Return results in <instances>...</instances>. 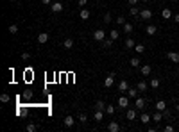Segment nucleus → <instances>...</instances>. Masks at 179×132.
<instances>
[{"label":"nucleus","mask_w":179,"mask_h":132,"mask_svg":"<svg viewBox=\"0 0 179 132\" xmlns=\"http://www.w3.org/2000/svg\"><path fill=\"white\" fill-rule=\"evenodd\" d=\"M118 107H120V109H127L129 107V96L122 95L120 98H118Z\"/></svg>","instance_id":"nucleus-1"},{"label":"nucleus","mask_w":179,"mask_h":132,"mask_svg":"<svg viewBox=\"0 0 179 132\" xmlns=\"http://www.w3.org/2000/svg\"><path fill=\"white\" fill-rule=\"evenodd\" d=\"M152 18V11L150 9H142L140 15H138V20H150Z\"/></svg>","instance_id":"nucleus-2"},{"label":"nucleus","mask_w":179,"mask_h":132,"mask_svg":"<svg viewBox=\"0 0 179 132\" xmlns=\"http://www.w3.org/2000/svg\"><path fill=\"white\" fill-rule=\"evenodd\" d=\"M93 39H95V41H104V39H106V32L102 29H97L93 32Z\"/></svg>","instance_id":"nucleus-3"},{"label":"nucleus","mask_w":179,"mask_h":132,"mask_svg":"<svg viewBox=\"0 0 179 132\" xmlns=\"http://www.w3.org/2000/svg\"><path fill=\"white\" fill-rule=\"evenodd\" d=\"M134 107H136V111H143L145 109V100L140 96H136L134 98Z\"/></svg>","instance_id":"nucleus-4"},{"label":"nucleus","mask_w":179,"mask_h":132,"mask_svg":"<svg viewBox=\"0 0 179 132\" xmlns=\"http://www.w3.org/2000/svg\"><path fill=\"white\" fill-rule=\"evenodd\" d=\"M50 9H52V13H61V11L65 9V5H63L61 2H52V4H50Z\"/></svg>","instance_id":"nucleus-5"},{"label":"nucleus","mask_w":179,"mask_h":132,"mask_svg":"<svg viewBox=\"0 0 179 132\" xmlns=\"http://www.w3.org/2000/svg\"><path fill=\"white\" fill-rule=\"evenodd\" d=\"M113 82H115V73L111 71V73L104 79V86H106V88H111V86H113Z\"/></svg>","instance_id":"nucleus-6"},{"label":"nucleus","mask_w":179,"mask_h":132,"mask_svg":"<svg viewBox=\"0 0 179 132\" xmlns=\"http://www.w3.org/2000/svg\"><path fill=\"white\" fill-rule=\"evenodd\" d=\"M150 71H152L150 64H143V66H140V73H142L143 77H149V75H150Z\"/></svg>","instance_id":"nucleus-7"},{"label":"nucleus","mask_w":179,"mask_h":132,"mask_svg":"<svg viewBox=\"0 0 179 132\" xmlns=\"http://www.w3.org/2000/svg\"><path fill=\"white\" fill-rule=\"evenodd\" d=\"M127 89H129V82H127V81H120V82H118V91L127 93Z\"/></svg>","instance_id":"nucleus-8"},{"label":"nucleus","mask_w":179,"mask_h":132,"mask_svg":"<svg viewBox=\"0 0 179 132\" xmlns=\"http://www.w3.org/2000/svg\"><path fill=\"white\" fill-rule=\"evenodd\" d=\"M167 57H168V61H172V63H179V52H168Z\"/></svg>","instance_id":"nucleus-9"},{"label":"nucleus","mask_w":179,"mask_h":132,"mask_svg":"<svg viewBox=\"0 0 179 132\" xmlns=\"http://www.w3.org/2000/svg\"><path fill=\"white\" fill-rule=\"evenodd\" d=\"M79 16H81V20H83V22H86V20H90V16H91V13L88 11V9H81V13H79Z\"/></svg>","instance_id":"nucleus-10"},{"label":"nucleus","mask_w":179,"mask_h":132,"mask_svg":"<svg viewBox=\"0 0 179 132\" xmlns=\"http://www.w3.org/2000/svg\"><path fill=\"white\" fill-rule=\"evenodd\" d=\"M120 129H122V127H120L116 121H109V125H108V130H109V132H118Z\"/></svg>","instance_id":"nucleus-11"},{"label":"nucleus","mask_w":179,"mask_h":132,"mask_svg":"<svg viewBox=\"0 0 179 132\" xmlns=\"http://www.w3.org/2000/svg\"><path fill=\"white\" fill-rule=\"evenodd\" d=\"M47 41H49V34H47V32H41V34H38V43H39V45H45Z\"/></svg>","instance_id":"nucleus-12"},{"label":"nucleus","mask_w":179,"mask_h":132,"mask_svg":"<svg viewBox=\"0 0 179 132\" xmlns=\"http://www.w3.org/2000/svg\"><path fill=\"white\" fill-rule=\"evenodd\" d=\"M63 123H65V127H74V123H75V120L72 118L70 114L68 116H65V120H63Z\"/></svg>","instance_id":"nucleus-13"},{"label":"nucleus","mask_w":179,"mask_h":132,"mask_svg":"<svg viewBox=\"0 0 179 132\" xmlns=\"http://www.w3.org/2000/svg\"><path fill=\"white\" fill-rule=\"evenodd\" d=\"M160 84H161V82H160V79H156V77H152V79H150V82H149V86H150L152 89H158V88H160Z\"/></svg>","instance_id":"nucleus-14"},{"label":"nucleus","mask_w":179,"mask_h":132,"mask_svg":"<svg viewBox=\"0 0 179 132\" xmlns=\"http://www.w3.org/2000/svg\"><path fill=\"white\" fill-rule=\"evenodd\" d=\"M122 27H124V32H125V34H131V32L134 30V25H132V23H127V22H125Z\"/></svg>","instance_id":"nucleus-15"},{"label":"nucleus","mask_w":179,"mask_h":132,"mask_svg":"<svg viewBox=\"0 0 179 132\" xmlns=\"http://www.w3.org/2000/svg\"><path fill=\"white\" fill-rule=\"evenodd\" d=\"M125 118H127V120H136V109H127Z\"/></svg>","instance_id":"nucleus-16"},{"label":"nucleus","mask_w":179,"mask_h":132,"mask_svg":"<svg viewBox=\"0 0 179 132\" xmlns=\"http://www.w3.org/2000/svg\"><path fill=\"white\" fill-rule=\"evenodd\" d=\"M145 32H147V36H154L156 32H158V29H156V25H147Z\"/></svg>","instance_id":"nucleus-17"},{"label":"nucleus","mask_w":179,"mask_h":132,"mask_svg":"<svg viewBox=\"0 0 179 132\" xmlns=\"http://www.w3.org/2000/svg\"><path fill=\"white\" fill-rule=\"evenodd\" d=\"M156 109L163 113V111L167 109V102H165V100H158V102H156Z\"/></svg>","instance_id":"nucleus-18"},{"label":"nucleus","mask_w":179,"mask_h":132,"mask_svg":"<svg viewBox=\"0 0 179 132\" xmlns=\"http://www.w3.org/2000/svg\"><path fill=\"white\" fill-rule=\"evenodd\" d=\"M161 16H163L165 20H172V18H174V15H172L170 9H163V11H161Z\"/></svg>","instance_id":"nucleus-19"},{"label":"nucleus","mask_w":179,"mask_h":132,"mask_svg":"<svg viewBox=\"0 0 179 132\" xmlns=\"http://www.w3.org/2000/svg\"><path fill=\"white\" fill-rule=\"evenodd\" d=\"M136 88H138V91H140V93H142V91H147L149 84L145 82V81H140V82H138V86H136Z\"/></svg>","instance_id":"nucleus-20"},{"label":"nucleus","mask_w":179,"mask_h":132,"mask_svg":"<svg viewBox=\"0 0 179 132\" xmlns=\"http://www.w3.org/2000/svg\"><path fill=\"white\" fill-rule=\"evenodd\" d=\"M127 96L129 98H136L138 96V88H129L127 89Z\"/></svg>","instance_id":"nucleus-21"},{"label":"nucleus","mask_w":179,"mask_h":132,"mask_svg":"<svg viewBox=\"0 0 179 132\" xmlns=\"http://www.w3.org/2000/svg\"><path fill=\"white\" fill-rule=\"evenodd\" d=\"M63 47L66 48V50H70L72 47H74V39H70V38H66L65 41H63Z\"/></svg>","instance_id":"nucleus-22"},{"label":"nucleus","mask_w":179,"mask_h":132,"mask_svg":"<svg viewBox=\"0 0 179 132\" xmlns=\"http://www.w3.org/2000/svg\"><path fill=\"white\" fill-rule=\"evenodd\" d=\"M129 64L132 66V68H140V57H132L129 61Z\"/></svg>","instance_id":"nucleus-23"},{"label":"nucleus","mask_w":179,"mask_h":132,"mask_svg":"<svg viewBox=\"0 0 179 132\" xmlns=\"http://www.w3.org/2000/svg\"><path fill=\"white\" fill-rule=\"evenodd\" d=\"M150 120H152V118H150L147 113H142V114H140V121H142V123H149Z\"/></svg>","instance_id":"nucleus-24"},{"label":"nucleus","mask_w":179,"mask_h":132,"mask_svg":"<svg viewBox=\"0 0 179 132\" xmlns=\"http://www.w3.org/2000/svg\"><path fill=\"white\" fill-rule=\"evenodd\" d=\"M132 50H134L136 54H143V52H145V47H143L142 43H138V45H134V48H132Z\"/></svg>","instance_id":"nucleus-25"},{"label":"nucleus","mask_w":179,"mask_h":132,"mask_svg":"<svg viewBox=\"0 0 179 132\" xmlns=\"http://www.w3.org/2000/svg\"><path fill=\"white\" fill-rule=\"evenodd\" d=\"M102 118H104V111L95 109V120H97V121H102Z\"/></svg>","instance_id":"nucleus-26"},{"label":"nucleus","mask_w":179,"mask_h":132,"mask_svg":"<svg viewBox=\"0 0 179 132\" xmlns=\"http://www.w3.org/2000/svg\"><path fill=\"white\" fill-rule=\"evenodd\" d=\"M129 13H131V15H132V16H138V15H140V9H138V7H136V5H131V9H129Z\"/></svg>","instance_id":"nucleus-27"},{"label":"nucleus","mask_w":179,"mask_h":132,"mask_svg":"<svg viewBox=\"0 0 179 132\" xmlns=\"http://www.w3.org/2000/svg\"><path fill=\"white\" fill-rule=\"evenodd\" d=\"M111 43H113V39H104V41H102V48H111Z\"/></svg>","instance_id":"nucleus-28"},{"label":"nucleus","mask_w":179,"mask_h":132,"mask_svg":"<svg viewBox=\"0 0 179 132\" xmlns=\"http://www.w3.org/2000/svg\"><path fill=\"white\" fill-rule=\"evenodd\" d=\"M95 109H100V111H106V104H104L102 100H97V104H95Z\"/></svg>","instance_id":"nucleus-29"},{"label":"nucleus","mask_w":179,"mask_h":132,"mask_svg":"<svg viewBox=\"0 0 179 132\" xmlns=\"http://www.w3.org/2000/svg\"><path fill=\"white\" fill-rule=\"evenodd\" d=\"M161 118H163L161 111H158V113H154V114H152V120H154V121H161Z\"/></svg>","instance_id":"nucleus-30"},{"label":"nucleus","mask_w":179,"mask_h":132,"mask_svg":"<svg viewBox=\"0 0 179 132\" xmlns=\"http://www.w3.org/2000/svg\"><path fill=\"white\" fill-rule=\"evenodd\" d=\"M9 32H11V34H18V25L16 23H11L9 25Z\"/></svg>","instance_id":"nucleus-31"},{"label":"nucleus","mask_w":179,"mask_h":132,"mask_svg":"<svg viewBox=\"0 0 179 132\" xmlns=\"http://www.w3.org/2000/svg\"><path fill=\"white\" fill-rule=\"evenodd\" d=\"M118 36H120V32H118V30H115V29L109 32V38L113 39V41H115V39H118Z\"/></svg>","instance_id":"nucleus-32"},{"label":"nucleus","mask_w":179,"mask_h":132,"mask_svg":"<svg viewBox=\"0 0 179 132\" xmlns=\"http://www.w3.org/2000/svg\"><path fill=\"white\" fill-rule=\"evenodd\" d=\"M134 45H136V43L132 41L131 38H129V39H125V48H134Z\"/></svg>","instance_id":"nucleus-33"},{"label":"nucleus","mask_w":179,"mask_h":132,"mask_svg":"<svg viewBox=\"0 0 179 132\" xmlns=\"http://www.w3.org/2000/svg\"><path fill=\"white\" fill-rule=\"evenodd\" d=\"M25 130H27V132H36V130H38V127H36L34 123H29L27 127H25Z\"/></svg>","instance_id":"nucleus-34"},{"label":"nucleus","mask_w":179,"mask_h":132,"mask_svg":"<svg viewBox=\"0 0 179 132\" xmlns=\"http://www.w3.org/2000/svg\"><path fill=\"white\" fill-rule=\"evenodd\" d=\"M106 113L113 116V114H115V105H106Z\"/></svg>","instance_id":"nucleus-35"},{"label":"nucleus","mask_w":179,"mask_h":132,"mask_svg":"<svg viewBox=\"0 0 179 132\" xmlns=\"http://www.w3.org/2000/svg\"><path fill=\"white\" fill-rule=\"evenodd\" d=\"M9 100H11V98H9V95H7V93L0 95V102H4V104H5V102H9Z\"/></svg>","instance_id":"nucleus-36"},{"label":"nucleus","mask_w":179,"mask_h":132,"mask_svg":"<svg viewBox=\"0 0 179 132\" xmlns=\"http://www.w3.org/2000/svg\"><path fill=\"white\" fill-rule=\"evenodd\" d=\"M22 59H23V61H29V59H31V54H29V52H22Z\"/></svg>","instance_id":"nucleus-37"},{"label":"nucleus","mask_w":179,"mask_h":132,"mask_svg":"<svg viewBox=\"0 0 179 132\" xmlns=\"http://www.w3.org/2000/svg\"><path fill=\"white\" fill-rule=\"evenodd\" d=\"M79 121H81V123H86V121H88V118H86V114H79Z\"/></svg>","instance_id":"nucleus-38"},{"label":"nucleus","mask_w":179,"mask_h":132,"mask_svg":"<svg viewBox=\"0 0 179 132\" xmlns=\"http://www.w3.org/2000/svg\"><path fill=\"white\" fill-rule=\"evenodd\" d=\"M115 22H116L118 25H124V23H125V18H124V16H118V18L115 20Z\"/></svg>","instance_id":"nucleus-39"},{"label":"nucleus","mask_w":179,"mask_h":132,"mask_svg":"<svg viewBox=\"0 0 179 132\" xmlns=\"http://www.w3.org/2000/svg\"><path fill=\"white\" fill-rule=\"evenodd\" d=\"M104 23H111V15H104V20H102Z\"/></svg>","instance_id":"nucleus-40"},{"label":"nucleus","mask_w":179,"mask_h":132,"mask_svg":"<svg viewBox=\"0 0 179 132\" xmlns=\"http://www.w3.org/2000/svg\"><path fill=\"white\" fill-rule=\"evenodd\" d=\"M165 132H174V127H172V125H167V127H165Z\"/></svg>","instance_id":"nucleus-41"},{"label":"nucleus","mask_w":179,"mask_h":132,"mask_svg":"<svg viewBox=\"0 0 179 132\" xmlns=\"http://www.w3.org/2000/svg\"><path fill=\"white\" fill-rule=\"evenodd\" d=\"M86 4H88V0H79V5H81V7H83V5H86Z\"/></svg>","instance_id":"nucleus-42"},{"label":"nucleus","mask_w":179,"mask_h":132,"mask_svg":"<svg viewBox=\"0 0 179 132\" xmlns=\"http://www.w3.org/2000/svg\"><path fill=\"white\" fill-rule=\"evenodd\" d=\"M41 2H43V5H50V4H52V0H41Z\"/></svg>","instance_id":"nucleus-43"},{"label":"nucleus","mask_w":179,"mask_h":132,"mask_svg":"<svg viewBox=\"0 0 179 132\" xmlns=\"http://www.w3.org/2000/svg\"><path fill=\"white\" fill-rule=\"evenodd\" d=\"M172 20H174L176 23H179V15H174V18H172Z\"/></svg>","instance_id":"nucleus-44"},{"label":"nucleus","mask_w":179,"mask_h":132,"mask_svg":"<svg viewBox=\"0 0 179 132\" xmlns=\"http://www.w3.org/2000/svg\"><path fill=\"white\" fill-rule=\"evenodd\" d=\"M127 2H129L131 5H136V4H138V0H127Z\"/></svg>","instance_id":"nucleus-45"},{"label":"nucleus","mask_w":179,"mask_h":132,"mask_svg":"<svg viewBox=\"0 0 179 132\" xmlns=\"http://www.w3.org/2000/svg\"><path fill=\"white\" fill-rule=\"evenodd\" d=\"M176 109H177V113H179V104H177V107H176Z\"/></svg>","instance_id":"nucleus-46"},{"label":"nucleus","mask_w":179,"mask_h":132,"mask_svg":"<svg viewBox=\"0 0 179 132\" xmlns=\"http://www.w3.org/2000/svg\"><path fill=\"white\" fill-rule=\"evenodd\" d=\"M9 2H16V0H9Z\"/></svg>","instance_id":"nucleus-47"},{"label":"nucleus","mask_w":179,"mask_h":132,"mask_svg":"<svg viewBox=\"0 0 179 132\" xmlns=\"http://www.w3.org/2000/svg\"><path fill=\"white\" fill-rule=\"evenodd\" d=\"M142 2H149V0H142Z\"/></svg>","instance_id":"nucleus-48"},{"label":"nucleus","mask_w":179,"mask_h":132,"mask_svg":"<svg viewBox=\"0 0 179 132\" xmlns=\"http://www.w3.org/2000/svg\"><path fill=\"white\" fill-rule=\"evenodd\" d=\"M172 2H177V0H172Z\"/></svg>","instance_id":"nucleus-49"}]
</instances>
